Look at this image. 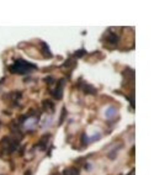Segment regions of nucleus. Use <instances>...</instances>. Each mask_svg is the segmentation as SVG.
<instances>
[{"label": "nucleus", "instance_id": "nucleus-1", "mask_svg": "<svg viewBox=\"0 0 165 175\" xmlns=\"http://www.w3.org/2000/svg\"><path fill=\"white\" fill-rule=\"evenodd\" d=\"M33 69H36V65L30 62H26L25 59H16L9 67V71L14 74H26L30 73Z\"/></svg>", "mask_w": 165, "mask_h": 175}, {"label": "nucleus", "instance_id": "nucleus-2", "mask_svg": "<svg viewBox=\"0 0 165 175\" xmlns=\"http://www.w3.org/2000/svg\"><path fill=\"white\" fill-rule=\"evenodd\" d=\"M17 141L16 139H13V138H10V137H4L1 141H0V147H1V149L6 153V154H11L13 152H15L16 149H17Z\"/></svg>", "mask_w": 165, "mask_h": 175}, {"label": "nucleus", "instance_id": "nucleus-3", "mask_svg": "<svg viewBox=\"0 0 165 175\" xmlns=\"http://www.w3.org/2000/svg\"><path fill=\"white\" fill-rule=\"evenodd\" d=\"M64 84H65L64 79L59 80V83L57 84L56 89L51 93V94H52V96H53L56 100H59V99H62V96H63V88H64Z\"/></svg>", "mask_w": 165, "mask_h": 175}, {"label": "nucleus", "instance_id": "nucleus-4", "mask_svg": "<svg viewBox=\"0 0 165 175\" xmlns=\"http://www.w3.org/2000/svg\"><path fill=\"white\" fill-rule=\"evenodd\" d=\"M102 41L108 42V43L111 44H116L118 42V36L116 33L111 32V31H107L105 35H104V37H102Z\"/></svg>", "mask_w": 165, "mask_h": 175}, {"label": "nucleus", "instance_id": "nucleus-5", "mask_svg": "<svg viewBox=\"0 0 165 175\" xmlns=\"http://www.w3.org/2000/svg\"><path fill=\"white\" fill-rule=\"evenodd\" d=\"M42 107H43V110H45L46 112H51V114L54 112V104L52 101H49V100H43Z\"/></svg>", "mask_w": 165, "mask_h": 175}, {"label": "nucleus", "instance_id": "nucleus-6", "mask_svg": "<svg viewBox=\"0 0 165 175\" xmlns=\"http://www.w3.org/2000/svg\"><path fill=\"white\" fill-rule=\"evenodd\" d=\"M117 115V109L115 106H108L105 110V116L106 118H112Z\"/></svg>", "mask_w": 165, "mask_h": 175}, {"label": "nucleus", "instance_id": "nucleus-7", "mask_svg": "<svg viewBox=\"0 0 165 175\" xmlns=\"http://www.w3.org/2000/svg\"><path fill=\"white\" fill-rule=\"evenodd\" d=\"M41 44V48H42V54L45 56L46 58H49V57H52V53H51V49H49V47H48V44L46 43V42H40Z\"/></svg>", "mask_w": 165, "mask_h": 175}, {"label": "nucleus", "instance_id": "nucleus-8", "mask_svg": "<svg viewBox=\"0 0 165 175\" xmlns=\"http://www.w3.org/2000/svg\"><path fill=\"white\" fill-rule=\"evenodd\" d=\"M24 122H25L26 128H33L37 125V118L36 117H30V118L26 117V121H24Z\"/></svg>", "mask_w": 165, "mask_h": 175}, {"label": "nucleus", "instance_id": "nucleus-9", "mask_svg": "<svg viewBox=\"0 0 165 175\" xmlns=\"http://www.w3.org/2000/svg\"><path fill=\"white\" fill-rule=\"evenodd\" d=\"M81 89H83V91L85 93V94H96V90H95V88H92L91 85L89 84H86V83H83V85H81Z\"/></svg>", "mask_w": 165, "mask_h": 175}, {"label": "nucleus", "instance_id": "nucleus-10", "mask_svg": "<svg viewBox=\"0 0 165 175\" xmlns=\"http://www.w3.org/2000/svg\"><path fill=\"white\" fill-rule=\"evenodd\" d=\"M48 141H49V134H45V136H42V138L40 139V143H38V146L41 147L42 149H45L46 147H47Z\"/></svg>", "mask_w": 165, "mask_h": 175}, {"label": "nucleus", "instance_id": "nucleus-11", "mask_svg": "<svg viewBox=\"0 0 165 175\" xmlns=\"http://www.w3.org/2000/svg\"><path fill=\"white\" fill-rule=\"evenodd\" d=\"M63 175H79V170L76 168H67L63 170Z\"/></svg>", "mask_w": 165, "mask_h": 175}, {"label": "nucleus", "instance_id": "nucleus-12", "mask_svg": "<svg viewBox=\"0 0 165 175\" xmlns=\"http://www.w3.org/2000/svg\"><path fill=\"white\" fill-rule=\"evenodd\" d=\"M65 115H67V110H65V107H63V110H62V116H60L59 118V125H62L63 123V121H64V117H65Z\"/></svg>", "mask_w": 165, "mask_h": 175}, {"label": "nucleus", "instance_id": "nucleus-13", "mask_svg": "<svg viewBox=\"0 0 165 175\" xmlns=\"http://www.w3.org/2000/svg\"><path fill=\"white\" fill-rule=\"evenodd\" d=\"M99 138H100V134H99V133H96V134H95V136H92L91 138H88V141H90V142H95V141H96V139H99Z\"/></svg>", "mask_w": 165, "mask_h": 175}, {"label": "nucleus", "instance_id": "nucleus-14", "mask_svg": "<svg viewBox=\"0 0 165 175\" xmlns=\"http://www.w3.org/2000/svg\"><path fill=\"white\" fill-rule=\"evenodd\" d=\"M89 141H88V137H86V134L85 133H83V136H81V143L83 144H86Z\"/></svg>", "mask_w": 165, "mask_h": 175}, {"label": "nucleus", "instance_id": "nucleus-15", "mask_svg": "<svg viewBox=\"0 0 165 175\" xmlns=\"http://www.w3.org/2000/svg\"><path fill=\"white\" fill-rule=\"evenodd\" d=\"M85 53V51L84 49H80V51H76V53H75V57H81L83 54Z\"/></svg>", "mask_w": 165, "mask_h": 175}, {"label": "nucleus", "instance_id": "nucleus-16", "mask_svg": "<svg viewBox=\"0 0 165 175\" xmlns=\"http://www.w3.org/2000/svg\"><path fill=\"white\" fill-rule=\"evenodd\" d=\"M46 80H47V82H46L47 84H53V79H52V78H47Z\"/></svg>", "mask_w": 165, "mask_h": 175}, {"label": "nucleus", "instance_id": "nucleus-17", "mask_svg": "<svg viewBox=\"0 0 165 175\" xmlns=\"http://www.w3.org/2000/svg\"><path fill=\"white\" fill-rule=\"evenodd\" d=\"M3 80H4V79H3ZM3 80H0V84H1V83H3Z\"/></svg>", "mask_w": 165, "mask_h": 175}]
</instances>
